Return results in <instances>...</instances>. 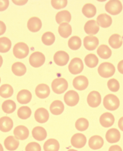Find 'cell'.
Instances as JSON below:
<instances>
[{
  "instance_id": "4316f807",
  "label": "cell",
  "mask_w": 123,
  "mask_h": 151,
  "mask_svg": "<svg viewBox=\"0 0 123 151\" xmlns=\"http://www.w3.org/2000/svg\"><path fill=\"white\" fill-rule=\"evenodd\" d=\"M65 106L62 101L59 100L54 101L50 105V111L54 115H59L64 111Z\"/></svg>"
},
{
  "instance_id": "7bdbcfd3",
  "label": "cell",
  "mask_w": 123,
  "mask_h": 151,
  "mask_svg": "<svg viewBox=\"0 0 123 151\" xmlns=\"http://www.w3.org/2000/svg\"><path fill=\"white\" fill-rule=\"evenodd\" d=\"M107 86L109 90L112 92H117L120 88L119 82L115 79H110L107 83Z\"/></svg>"
},
{
  "instance_id": "ac0fdd59",
  "label": "cell",
  "mask_w": 123,
  "mask_h": 151,
  "mask_svg": "<svg viewBox=\"0 0 123 151\" xmlns=\"http://www.w3.org/2000/svg\"><path fill=\"white\" fill-rule=\"evenodd\" d=\"M100 123L103 127L109 128L112 126L114 123V116L110 113H104L100 116Z\"/></svg>"
},
{
  "instance_id": "681fc988",
  "label": "cell",
  "mask_w": 123,
  "mask_h": 151,
  "mask_svg": "<svg viewBox=\"0 0 123 151\" xmlns=\"http://www.w3.org/2000/svg\"><path fill=\"white\" fill-rule=\"evenodd\" d=\"M118 70L121 74H123V60L120 61L118 64Z\"/></svg>"
},
{
  "instance_id": "e575fe53",
  "label": "cell",
  "mask_w": 123,
  "mask_h": 151,
  "mask_svg": "<svg viewBox=\"0 0 123 151\" xmlns=\"http://www.w3.org/2000/svg\"><path fill=\"white\" fill-rule=\"evenodd\" d=\"M14 94V88L9 84H4L0 87V96L2 98L11 97Z\"/></svg>"
},
{
  "instance_id": "7c38bea8",
  "label": "cell",
  "mask_w": 123,
  "mask_h": 151,
  "mask_svg": "<svg viewBox=\"0 0 123 151\" xmlns=\"http://www.w3.org/2000/svg\"><path fill=\"white\" fill-rule=\"evenodd\" d=\"M73 147L77 148L84 147L87 142V138L83 134L77 133L73 135L70 140Z\"/></svg>"
},
{
  "instance_id": "c3c4849f",
  "label": "cell",
  "mask_w": 123,
  "mask_h": 151,
  "mask_svg": "<svg viewBox=\"0 0 123 151\" xmlns=\"http://www.w3.org/2000/svg\"><path fill=\"white\" fill-rule=\"evenodd\" d=\"M109 151H122V150L119 145H112L109 148Z\"/></svg>"
},
{
  "instance_id": "ffe728a7",
  "label": "cell",
  "mask_w": 123,
  "mask_h": 151,
  "mask_svg": "<svg viewBox=\"0 0 123 151\" xmlns=\"http://www.w3.org/2000/svg\"><path fill=\"white\" fill-rule=\"evenodd\" d=\"M84 29L87 34L95 35L99 32V25L95 20H89L85 23Z\"/></svg>"
},
{
  "instance_id": "5b68a950",
  "label": "cell",
  "mask_w": 123,
  "mask_h": 151,
  "mask_svg": "<svg viewBox=\"0 0 123 151\" xmlns=\"http://www.w3.org/2000/svg\"><path fill=\"white\" fill-rule=\"evenodd\" d=\"M29 61L31 66L37 68V67L42 66L45 63V57L41 52L36 51L31 55Z\"/></svg>"
},
{
  "instance_id": "8992f818",
  "label": "cell",
  "mask_w": 123,
  "mask_h": 151,
  "mask_svg": "<svg viewBox=\"0 0 123 151\" xmlns=\"http://www.w3.org/2000/svg\"><path fill=\"white\" fill-rule=\"evenodd\" d=\"M105 10L110 14L116 15L122 10V5L120 1H109L105 5Z\"/></svg>"
},
{
  "instance_id": "d6986e66",
  "label": "cell",
  "mask_w": 123,
  "mask_h": 151,
  "mask_svg": "<svg viewBox=\"0 0 123 151\" xmlns=\"http://www.w3.org/2000/svg\"><path fill=\"white\" fill-rule=\"evenodd\" d=\"M104 145V140L99 135H95L91 137L88 140V146L93 150H98L103 147Z\"/></svg>"
},
{
  "instance_id": "836d02e7",
  "label": "cell",
  "mask_w": 123,
  "mask_h": 151,
  "mask_svg": "<svg viewBox=\"0 0 123 151\" xmlns=\"http://www.w3.org/2000/svg\"><path fill=\"white\" fill-rule=\"evenodd\" d=\"M97 54L101 58L103 59H107L111 57L112 55V51L106 45H101L97 49Z\"/></svg>"
},
{
  "instance_id": "484cf974",
  "label": "cell",
  "mask_w": 123,
  "mask_h": 151,
  "mask_svg": "<svg viewBox=\"0 0 123 151\" xmlns=\"http://www.w3.org/2000/svg\"><path fill=\"white\" fill-rule=\"evenodd\" d=\"M32 135L33 137L36 140L38 141H42L45 139L47 134L46 130L42 127H35L32 130Z\"/></svg>"
},
{
  "instance_id": "bcb514c9",
  "label": "cell",
  "mask_w": 123,
  "mask_h": 151,
  "mask_svg": "<svg viewBox=\"0 0 123 151\" xmlns=\"http://www.w3.org/2000/svg\"><path fill=\"white\" fill-rule=\"evenodd\" d=\"M9 1L8 0H0V12H3L7 9L9 6Z\"/></svg>"
},
{
  "instance_id": "11a10c76",
  "label": "cell",
  "mask_w": 123,
  "mask_h": 151,
  "mask_svg": "<svg viewBox=\"0 0 123 151\" xmlns=\"http://www.w3.org/2000/svg\"><path fill=\"white\" fill-rule=\"evenodd\" d=\"M67 151H77V150H74V149H69V150H67Z\"/></svg>"
},
{
  "instance_id": "f6af8a7d",
  "label": "cell",
  "mask_w": 123,
  "mask_h": 151,
  "mask_svg": "<svg viewBox=\"0 0 123 151\" xmlns=\"http://www.w3.org/2000/svg\"><path fill=\"white\" fill-rule=\"evenodd\" d=\"M25 151H41V148L37 142H31L26 146Z\"/></svg>"
},
{
  "instance_id": "f5cc1de1",
  "label": "cell",
  "mask_w": 123,
  "mask_h": 151,
  "mask_svg": "<svg viewBox=\"0 0 123 151\" xmlns=\"http://www.w3.org/2000/svg\"><path fill=\"white\" fill-rule=\"evenodd\" d=\"M2 64H3V58H2V57L0 55V67H1Z\"/></svg>"
},
{
  "instance_id": "4fadbf2b",
  "label": "cell",
  "mask_w": 123,
  "mask_h": 151,
  "mask_svg": "<svg viewBox=\"0 0 123 151\" xmlns=\"http://www.w3.org/2000/svg\"><path fill=\"white\" fill-rule=\"evenodd\" d=\"M99 41L98 38L93 35L87 36L85 37L84 41H83L85 48L88 51L95 50L99 45Z\"/></svg>"
},
{
  "instance_id": "b9f144b4",
  "label": "cell",
  "mask_w": 123,
  "mask_h": 151,
  "mask_svg": "<svg viewBox=\"0 0 123 151\" xmlns=\"http://www.w3.org/2000/svg\"><path fill=\"white\" fill-rule=\"evenodd\" d=\"M42 42L46 45H51L54 43L55 41V37L53 33L46 32L42 36Z\"/></svg>"
},
{
  "instance_id": "cb8c5ba5",
  "label": "cell",
  "mask_w": 123,
  "mask_h": 151,
  "mask_svg": "<svg viewBox=\"0 0 123 151\" xmlns=\"http://www.w3.org/2000/svg\"><path fill=\"white\" fill-rule=\"evenodd\" d=\"M96 23L101 27L107 28L111 25L112 20L110 15L106 14H102L99 15L96 18Z\"/></svg>"
},
{
  "instance_id": "d590c367",
  "label": "cell",
  "mask_w": 123,
  "mask_h": 151,
  "mask_svg": "<svg viewBox=\"0 0 123 151\" xmlns=\"http://www.w3.org/2000/svg\"><path fill=\"white\" fill-rule=\"evenodd\" d=\"M2 110L6 114H11L16 109V104L12 100L5 101L2 104Z\"/></svg>"
},
{
  "instance_id": "ba28073f",
  "label": "cell",
  "mask_w": 123,
  "mask_h": 151,
  "mask_svg": "<svg viewBox=\"0 0 123 151\" xmlns=\"http://www.w3.org/2000/svg\"><path fill=\"white\" fill-rule=\"evenodd\" d=\"M65 103L69 106L77 105L79 101V95L75 91L70 90L67 91L64 96Z\"/></svg>"
},
{
  "instance_id": "9c48e42d",
  "label": "cell",
  "mask_w": 123,
  "mask_h": 151,
  "mask_svg": "<svg viewBox=\"0 0 123 151\" xmlns=\"http://www.w3.org/2000/svg\"><path fill=\"white\" fill-rule=\"evenodd\" d=\"M73 87L78 91H83L86 89L88 86V80L85 76L80 75L76 77L73 81Z\"/></svg>"
},
{
  "instance_id": "7a4b0ae2",
  "label": "cell",
  "mask_w": 123,
  "mask_h": 151,
  "mask_svg": "<svg viewBox=\"0 0 123 151\" xmlns=\"http://www.w3.org/2000/svg\"><path fill=\"white\" fill-rule=\"evenodd\" d=\"M53 91L56 94H62L66 91L68 88V83L64 78H57L51 83Z\"/></svg>"
},
{
  "instance_id": "d4e9b609",
  "label": "cell",
  "mask_w": 123,
  "mask_h": 151,
  "mask_svg": "<svg viewBox=\"0 0 123 151\" xmlns=\"http://www.w3.org/2000/svg\"><path fill=\"white\" fill-rule=\"evenodd\" d=\"M31 98H32V95L29 91L27 89L20 91L17 95V100L20 104L29 103L31 101Z\"/></svg>"
},
{
  "instance_id": "8d00e7d4",
  "label": "cell",
  "mask_w": 123,
  "mask_h": 151,
  "mask_svg": "<svg viewBox=\"0 0 123 151\" xmlns=\"http://www.w3.org/2000/svg\"><path fill=\"white\" fill-rule=\"evenodd\" d=\"M85 62L86 65L90 68H94L99 63V59L95 54L91 53L87 55L85 58Z\"/></svg>"
},
{
  "instance_id": "60d3db41",
  "label": "cell",
  "mask_w": 123,
  "mask_h": 151,
  "mask_svg": "<svg viewBox=\"0 0 123 151\" xmlns=\"http://www.w3.org/2000/svg\"><path fill=\"white\" fill-rule=\"evenodd\" d=\"M89 123L88 120L85 118L78 119L75 123V127L78 131H85L88 128Z\"/></svg>"
},
{
  "instance_id": "2e32d148",
  "label": "cell",
  "mask_w": 123,
  "mask_h": 151,
  "mask_svg": "<svg viewBox=\"0 0 123 151\" xmlns=\"http://www.w3.org/2000/svg\"><path fill=\"white\" fill-rule=\"evenodd\" d=\"M35 95L40 99H46L50 95V88L46 84H39L35 88Z\"/></svg>"
},
{
  "instance_id": "9f6ffc18",
  "label": "cell",
  "mask_w": 123,
  "mask_h": 151,
  "mask_svg": "<svg viewBox=\"0 0 123 151\" xmlns=\"http://www.w3.org/2000/svg\"><path fill=\"white\" fill-rule=\"evenodd\" d=\"M0 83H1V78H0Z\"/></svg>"
},
{
  "instance_id": "816d5d0a",
  "label": "cell",
  "mask_w": 123,
  "mask_h": 151,
  "mask_svg": "<svg viewBox=\"0 0 123 151\" xmlns=\"http://www.w3.org/2000/svg\"><path fill=\"white\" fill-rule=\"evenodd\" d=\"M13 2H14V4H15L22 6V5L25 4L27 2V1H14V0H13Z\"/></svg>"
},
{
  "instance_id": "5bb4252c",
  "label": "cell",
  "mask_w": 123,
  "mask_h": 151,
  "mask_svg": "<svg viewBox=\"0 0 123 151\" xmlns=\"http://www.w3.org/2000/svg\"><path fill=\"white\" fill-rule=\"evenodd\" d=\"M14 134L17 140H23L27 139L29 137V131L28 129L26 127L23 125H19L15 128L14 131Z\"/></svg>"
},
{
  "instance_id": "7402d4cb",
  "label": "cell",
  "mask_w": 123,
  "mask_h": 151,
  "mask_svg": "<svg viewBox=\"0 0 123 151\" xmlns=\"http://www.w3.org/2000/svg\"><path fill=\"white\" fill-rule=\"evenodd\" d=\"M4 146L7 150L14 151L19 146V141L14 136L7 137L4 140Z\"/></svg>"
},
{
  "instance_id": "603a6c76",
  "label": "cell",
  "mask_w": 123,
  "mask_h": 151,
  "mask_svg": "<svg viewBox=\"0 0 123 151\" xmlns=\"http://www.w3.org/2000/svg\"><path fill=\"white\" fill-rule=\"evenodd\" d=\"M106 139L110 143H115L119 142L120 139V133L119 130L117 129H111L107 131Z\"/></svg>"
},
{
  "instance_id": "f35d334b",
  "label": "cell",
  "mask_w": 123,
  "mask_h": 151,
  "mask_svg": "<svg viewBox=\"0 0 123 151\" xmlns=\"http://www.w3.org/2000/svg\"><path fill=\"white\" fill-rule=\"evenodd\" d=\"M81 40L78 36H73L70 37L68 41V45L69 47L72 50H78L81 46Z\"/></svg>"
},
{
  "instance_id": "44dd1931",
  "label": "cell",
  "mask_w": 123,
  "mask_h": 151,
  "mask_svg": "<svg viewBox=\"0 0 123 151\" xmlns=\"http://www.w3.org/2000/svg\"><path fill=\"white\" fill-rule=\"evenodd\" d=\"M14 127V122L8 116H3L0 118V131L7 132L11 131Z\"/></svg>"
},
{
  "instance_id": "74e56055",
  "label": "cell",
  "mask_w": 123,
  "mask_h": 151,
  "mask_svg": "<svg viewBox=\"0 0 123 151\" xmlns=\"http://www.w3.org/2000/svg\"><path fill=\"white\" fill-rule=\"evenodd\" d=\"M12 47V41L7 37L0 38V53H6Z\"/></svg>"
},
{
  "instance_id": "52a82bcc",
  "label": "cell",
  "mask_w": 123,
  "mask_h": 151,
  "mask_svg": "<svg viewBox=\"0 0 123 151\" xmlns=\"http://www.w3.org/2000/svg\"><path fill=\"white\" fill-rule=\"evenodd\" d=\"M84 65L83 61L80 58H73L69 65V71L73 75H77L83 71Z\"/></svg>"
},
{
  "instance_id": "3957f363",
  "label": "cell",
  "mask_w": 123,
  "mask_h": 151,
  "mask_svg": "<svg viewBox=\"0 0 123 151\" xmlns=\"http://www.w3.org/2000/svg\"><path fill=\"white\" fill-rule=\"evenodd\" d=\"M115 67L111 63L104 62L101 63L98 68V73L101 77L104 78H109L114 74Z\"/></svg>"
},
{
  "instance_id": "f1b7e54d",
  "label": "cell",
  "mask_w": 123,
  "mask_h": 151,
  "mask_svg": "<svg viewBox=\"0 0 123 151\" xmlns=\"http://www.w3.org/2000/svg\"><path fill=\"white\" fill-rule=\"evenodd\" d=\"M12 70L14 74L18 77L23 76V75L25 74L26 71H27L25 65L23 63H21V62H16V63L13 64Z\"/></svg>"
},
{
  "instance_id": "db71d44e",
  "label": "cell",
  "mask_w": 123,
  "mask_h": 151,
  "mask_svg": "<svg viewBox=\"0 0 123 151\" xmlns=\"http://www.w3.org/2000/svg\"><path fill=\"white\" fill-rule=\"evenodd\" d=\"M0 151H4V148H3V147H2V145H1V143H0Z\"/></svg>"
},
{
  "instance_id": "e0dca14e",
  "label": "cell",
  "mask_w": 123,
  "mask_h": 151,
  "mask_svg": "<svg viewBox=\"0 0 123 151\" xmlns=\"http://www.w3.org/2000/svg\"><path fill=\"white\" fill-rule=\"evenodd\" d=\"M42 27V23L38 17H33L28 20L27 28L31 32H37Z\"/></svg>"
},
{
  "instance_id": "f546056e",
  "label": "cell",
  "mask_w": 123,
  "mask_h": 151,
  "mask_svg": "<svg viewBox=\"0 0 123 151\" xmlns=\"http://www.w3.org/2000/svg\"><path fill=\"white\" fill-rule=\"evenodd\" d=\"M59 142L56 139H50L44 143L43 148L45 151H59Z\"/></svg>"
},
{
  "instance_id": "83f0119b",
  "label": "cell",
  "mask_w": 123,
  "mask_h": 151,
  "mask_svg": "<svg viewBox=\"0 0 123 151\" xmlns=\"http://www.w3.org/2000/svg\"><path fill=\"white\" fill-rule=\"evenodd\" d=\"M55 19L57 23L59 24H61L63 23H69L71 20V15L67 10H63V11L57 13L55 16Z\"/></svg>"
},
{
  "instance_id": "9a60e30c",
  "label": "cell",
  "mask_w": 123,
  "mask_h": 151,
  "mask_svg": "<svg viewBox=\"0 0 123 151\" xmlns=\"http://www.w3.org/2000/svg\"><path fill=\"white\" fill-rule=\"evenodd\" d=\"M35 119L39 123H45L48 121L49 114L48 111L45 108L37 109L35 112Z\"/></svg>"
},
{
  "instance_id": "277c9868",
  "label": "cell",
  "mask_w": 123,
  "mask_h": 151,
  "mask_svg": "<svg viewBox=\"0 0 123 151\" xmlns=\"http://www.w3.org/2000/svg\"><path fill=\"white\" fill-rule=\"evenodd\" d=\"M29 52V49L27 45L25 43L19 42L15 45L13 53L14 56L17 59H23L27 57Z\"/></svg>"
},
{
  "instance_id": "ab89813d",
  "label": "cell",
  "mask_w": 123,
  "mask_h": 151,
  "mask_svg": "<svg viewBox=\"0 0 123 151\" xmlns=\"http://www.w3.org/2000/svg\"><path fill=\"white\" fill-rule=\"evenodd\" d=\"M31 115V109L27 106H21L17 111V116L19 119L25 120L29 118Z\"/></svg>"
},
{
  "instance_id": "6da1fadb",
  "label": "cell",
  "mask_w": 123,
  "mask_h": 151,
  "mask_svg": "<svg viewBox=\"0 0 123 151\" xmlns=\"http://www.w3.org/2000/svg\"><path fill=\"white\" fill-rule=\"evenodd\" d=\"M103 105L107 110L115 111L119 107L120 101L116 95L109 94L106 95L104 98Z\"/></svg>"
},
{
  "instance_id": "30bf717a",
  "label": "cell",
  "mask_w": 123,
  "mask_h": 151,
  "mask_svg": "<svg viewBox=\"0 0 123 151\" xmlns=\"http://www.w3.org/2000/svg\"><path fill=\"white\" fill-rule=\"evenodd\" d=\"M87 103L91 107L96 108L101 103V95L98 91H91L87 97Z\"/></svg>"
},
{
  "instance_id": "7dc6e473",
  "label": "cell",
  "mask_w": 123,
  "mask_h": 151,
  "mask_svg": "<svg viewBox=\"0 0 123 151\" xmlns=\"http://www.w3.org/2000/svg\"><path fill=\"white\" fill-rule=\"evenodd\" d=\"M6 31V25L5 23L1 22V21H0V35H3L5 33Z\"/></svg>"
},
{
  "instance_id": "ee69618b",
  "label": "cell",
  "mask_w": 123,
  "mask_h": 151,
  "mask_svg": "<svg viewBox=\"0 0 123 151\" xmlns=\"http://www.w3.org/2000/svg\"><path fill=\"white\" fill-rule=\"evenodd\" d=\"M67 0H52L51 1L52 6L56 9L64 8L67 6Z\"/></svg>"
},
{
  "instance_id": "d6a6232c",
  "label": "cell",
  "mask_w": 123,
  "mask_h": 151,
  "mask_svg": "<svg viewBox=\"0 0 123 151\" xmlns=\"http://www.w3.org/2000/svg\"><path fill=\"white\" fill-rule=\"evenodd\" d=\"M109 43L113 49H119L122 45V37L119 34H113L110 37Z\"/></svg>"
},
{
  "instance_id": "f907efd6",
  "label": "cell",
  "mask_w": 123,
  "mask_h": 151,
  "mask_svg": "<svg viewBox=\"0 0 123 151\" xmlns=\"http://www.w3.org/2000/svg\"><path fill=\"white\" fill-rule=\"evenodd\" d=\"M118 125H119V129L121 130L122 131H123V116L119 119V123H118Z\"/></svg>"
},
{
  "instance_id": "4dcf8cb0",
  "label": "cell",
  "mask_w": 123,
  "mask_h": 151,
  "mask_svg": "<svg viewBox=\"0 0 123 151\" xmlns=\"http://www.w3.org/2000/svg\"><path fill=\"white\" fill-rule=\"evenodd\" d=\"M59 35L63 38H67L71 35L72 27L68 23H63L60 24L58 28Z\"/></svg>"
},
{
  "instance_id": "1f68e13d",
  "label": "cell",
  "mask_w": 123,
  "mask_h": 151,
  "mask_svg": "<svg viewBox=\"0 0 123 151\" xmlns=\"http://www.w3.org/2000/svg\"><path fill=\"white\" fill-rule=\"evenodd\" d=\"M82 12L86 17L91 18L93 17L96 15V9L93 4H87L83 6L82 9Z\"/></svg>"
},
{
  "instance_id": "8fae6325",
  "label": "cell",
  "mask_w": 123,
  "mask_h": 151,
  "mask_svg": "<svg viewBox=\"0 0 123 151\" xmlns=\"http://www.w3.org/2000/svg\"><path fill=\"white\" fill-rule=\"evenodd\" d=\"M53 59L55 63L59 66H65L67 64L69 60V56L67 52L64 51H59L54 55Z\"/></svg>"
}]
</instances>
